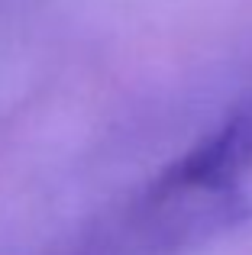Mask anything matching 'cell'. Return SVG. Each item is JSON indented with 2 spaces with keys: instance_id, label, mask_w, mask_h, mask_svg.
Returning <instances> with one entry per match:
<instances>
[{
  "instance_id": "cell-1",
  "label": "cell",
  "mask_w": 252,
  "mask_h": 255,
  "mask_svg": "<svg viewBox=\"0 0 252 255\" xmlns=\"http://www.w3.org/2000/svg\"><path fill=\"white\" fill-rule=\"evenodd\" d=\"M252 223V100L88 223L62 255H188Z\"/></svg>"
}]
</instances>
